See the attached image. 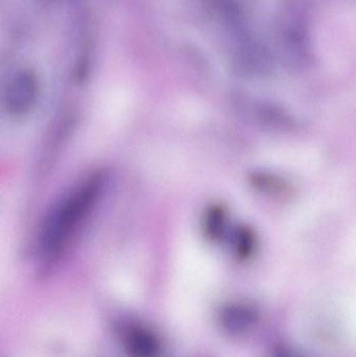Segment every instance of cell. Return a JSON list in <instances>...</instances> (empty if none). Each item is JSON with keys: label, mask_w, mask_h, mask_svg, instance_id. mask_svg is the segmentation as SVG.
I'll return each mask as SVG.
<instances>
[{"label": "cell", "mask_w": 356, "mask_h": 357, "mask_svg": "<svg viewBox=\"0 0 356 357\" xmlns=\"http://www.w3.org/2000/svg\"><path fill=\"white\" fill-rule=\"evenodd\" d=\"M107 180L104 171L94 172L50 211L40 233V250L45 257H56L66 249L98 205Z\"/></svg>", "instance_id": "cell-1"}, {"label": "cell", "mask_w": 356, "mask_h": 357, "mask_svg": "<svg viewBox=\"0 0 356 357\" xmlns=\"http://www.w3.org/2000/svg\"><path fill=\"white\" fill-rule=\"evenodd\" d=\"M40 98V81L33 71L20 70L6 84L3 93L6 112L15 119H22L33 112Z\"/></svg>", "instance_id": "cell-2"}, {"label": "cell", "mask_w": 356, "mask_h": 357, "mask_svg": "<svg viewBox=\"0 0 356 357\" xmlns=\"http://www.w3.org/2000/svg\"><path fill=\"white\" fill-rule=\"evenodd\" d=\"M121 344L127 357H161L162 354V342L156 331L140 323H132L123 329Z\"/></svg>", "instance_id": "cell-3"}, {"label": "cell", "mask_w": 356, "mask_h": 357, "mask_svg": "<svg viewBox=\"0 0 356 357\" xmlns=\"http://www.w3.org/2000/svg\"><path fill=\"white\" fill-rule=\"evenodd\" d=\"M261 312L256 306L247 302L226 304L217 314V323L224 333L229 335H246L258 324Z\"/></svg>", "instance_id": "cell-4"}]
</instances>
